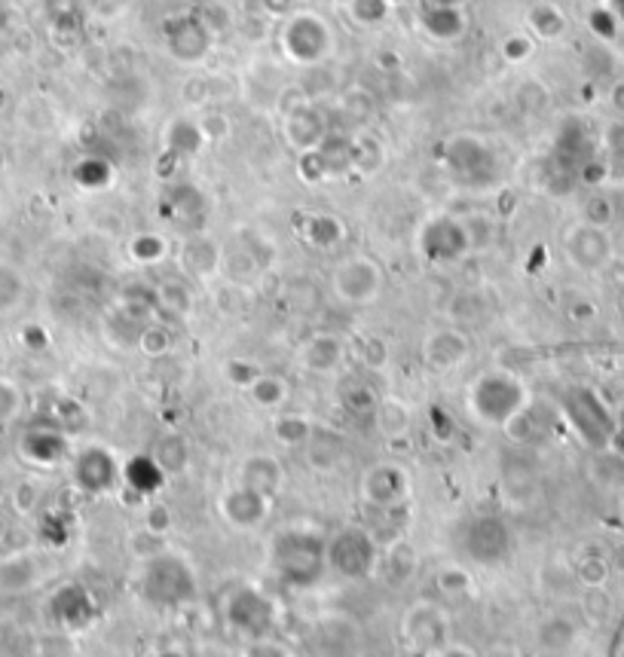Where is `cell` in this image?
<instances>
[{
	"mask_svg": "<svg viewBox=\"0 0 624 657\" xmlns=\"http://www.w3.org/2000/svg\"><path fill=\"white\" fill-rule=\"evenodd\" d=\"M530 404V385L511 368L480 370L465 385V413L484 432H505Z\"/></svg>",
	"mask_w": 624,
	"mask_h": 657,
	"instance_id": "obj_1",
	"label": "cell"
},
{
	"mask_svg": "<svg viewBox=\"0 0 624 657\" xmlns=\"http://www.w3.org/2000/svg\"><path fill=\"white\" fill-rule=\"evenodd\" d=\"M325 544H328V532H321L319 526H282L269 539V569H273V575L292 591L316 587L328 575Z\"/></svg>",
	"mask_w": 624,
	"mask_h": 657,
	"instance_id": "obj_2",
	"label": "cell"
},
{
	"mask_svg": "<svg viewBox=\"0 0 624 657\" xmlns=\"http://www.w3.org/2000/svg\"><path fill=\"white\" fill-rule=\"evenodd\" d=\"M138 593L145 596L147 605L174 612L184 608L197 600L200 593V579L197 569L178 551L147 553L138 569Z\"/></svg>",
	"mask_w": 624,
	"mask_h": 657,
	"instance_id": "obj_3",
	"label": "cell"
},
{
	"mask_svg": "<svg viewBox=\"0 0 624 657\" xmlns=\"http://www.w3.org/2000/svg\"><path fill=\"white\" fill-rule=\"evenodd\" d=\"M441 169L465 190H487L499 181L503 159L490 138L478 131H453L441 145Z\"/></svg>",
	"mask_w": 624,
	"mask_h": 657,
	"instance_id": "obj_4",
	"label": "cell"
},
{
	"mask_svg": "<svg viewBox=\"0 0 624 657\" xmlns=\"http://www.w3.org/2000/svg\"><path fill=\"white\" fill-rule=\"evenodd\" d=\"M380 557H383L380 541L361 523L337 526L334 532H328L325 544L328 575H337L340 581H371L373 575H380Z\"/></svg>",
	"mask_w": 624,
	"mask_h": 657,
	"instance_id": "obj_5",
	"label": "cell"
},
{
	"mask_svg": "<svg viewBox=\"0 0 624 657\" xmlns=\"http://www.w3.org/2000/svg\"><path fill=\"white\" fill-rule=\"evenodd\" d=\"M337 38L331 22L316 10H292L279 25V50L285 62L300 67H319L334 55Z\"/></svg>",
	"mask_w": 624,
	"mask_h": 657,
	"instance_id": "obj_6",
	"label": "cell"
},
{
	"mask_svg": "<svg viewBox=\"0 0 624 657\" xmlns=\"http://www.w3.org/2000/svg\"><path fill=\"white\" fill-rule=\"evenodd\" d=\"M276 618H279V608L273 603V596L252 581L230 584L221 596V621L226 633H233L240 643L273 633Z\"/></svg>",
	"mask_w": 624,
	"mask_h": 657,
	"instance_id": "obj_7",
	"label": "cell"
},
{
	"mask_svg": "<svg viewBox=\"0 0 624 657\" xmlns=\"http://www.w3.org/2000/svg\"><path fill=\"white\" fill-rule=\"evenodd\" d=\"M456 551L475 565H503L515 553L511 526L499 513H472L453 532Z\"/></svg>",
	"mask_w": 624,
	"mask_h": 657,
	"instance_id": "obj_8",
	"label": "cell"
},
{
	"mask_svg": "<svg viewBox=\"0 0 624 657\" xmlns=\"http://www.w3.org/2000/svg\"><path fill=\"white\" fill-rule=\"evenodd\" d=\"M292 102L279 95V114H282V141L292 147L297 157L319 150L328 135H331V119L325 114V107L316 105L304 86H288Z\"/></svg>",
	"mask_w": 624,
	"mask_h": 657,
	"instance_id": "obj_9",
	"label": "cell"
},
{
	"mask_svg": "<svg viewBox=\"0 0 624 657\" xmlns=\"http://www.w3.org/2000/svg\"><path fill=\"white\" fill-rule=\"evenodd\" d=\"M331 297L352 309H364L383 297L385 290V269L380 261H373L371 254H346L334 263L331 276H328Z\"/></svg>",
	"mask_w": 624,
	"mask_h": 657,
	"instance_id": "obj_10",
	"label": "cell"
},
{
	"mask_svg": "<svg viewBox=\"0 0 624 657\" xmlns=\"http://www.w3.org/2000/svg\"><path fill=\"white\" fill-rule=\"evenodd\" d=\"M399 636L404 648L416 657H435L453 643L451 612L435 600H413L399 621Z\"/></svg>",
	"mask_w": 624,
	"mask_h": 657,
	"instance_id": "obj_11",
	"label": "cell"
},
{
	"mask_svg": "<svg viewBox=\"0 0 624 657\" xmlns=\"http://www.w3.org/2000/svg\"><path fill=\"white\" fill-rule=\"evenodd\" d=\"M162 38V50L166 55L184 67H197L202 65L214 50V40H218V31L209 25V19L202 13H172L162 19L160 28Z\"/></svg>",
	"mask_w": 624,
	"mask_h": 657,
	"instance_id": "obj_12",
	"label": "cell"
},
{
	"mask_svg": "<svg viewBox=\"0 0 624 657\" xmlns=\"http://www.w3.org/2000/svg\"><path fill=\"white\" fill-rule=\"evenodd\" d=\"M416 251L432 266L463 263L475 251L465 218H456L451 211H438V214L425 218L420 230H416Z\"/></svg>",
	"mask_w": 624,
	"mask_h": 657,
	"instance_id": "obj_13",
	"label": "cell"
},
{
	"mask_svg": "<svg viewBox=\"0 0 624 657\" xmlns=\"http://www.w3.org/2000/svg\"><path fill=\"white\" fill-rule=\"evenodd\" d=\"M71 484L86 496H110L123 487V459L105 444H83L67 459Z\"/></svg>",
	"mask_w": 624,
	"mask_h": 657,
	"instance_id": "obj_14",
	"label": "cell"
},
{
	"mask_svg": "<svg viewBox=\"0 0 624 657\" xmlns=\"http://www.w3.org/2000/svg\"><path fill=\"white\" fill-rule=\"evenodd\" d=\"M413 496L411 471L395 459L368 465L359 477V501L371 511H399Z\"/></svg>",
	"mask_w": 624,
	"mask_h": 657,
	"instance_id": "obj_15",
	"label": "cell"
},
{
	"mask_svg": "<svg viewBox=\"0 0 624 657\" xmlns=\"http://www.w3.org/2000/svg\"><path fill=\"white\" fill-rule=\"evenodd\" d=\"M273 505H276V499H269L257 489L242 487V484L226 487L214 501L221 523L230 526L233 532H257V529H264L269 523V517H273Z\"/></svg>",
	"mask_w": 624,
	"mask_h": 657,
	"instance_id": "obj_16",
	"label": "cell"
},
{
	"mask_svg": "<svg viewBox=\"0 0 624 657\" xmlns=\"http://www.w3.org/2000/svg\"><path fill=\"white\" fill-rule=\"evenodd\" d=\"M563 413H567V420L575 425V432L582 434L591 447H606L612 434H615L610 410L603 407V401L591 389L563 392Z\"/></svg>",
	"mask_w": 624,
	"mask_h": 657,
	"instance_id": "obj_17",
	"label": "cell"
},
{
	"mask_svg": "<svg viewBox=\"0 0 624 657\" xmlns=\"http://www.w3.org/2000/svg\"><path fill=\"white\" fill-rule=\"evenodd\" d=\"M346 358H349V346L340 333L334 330H316L309 333L297 352H294V361L297 368L309 373V377H321V380H331L337 377L340 370L346 368Z\"/></svg>",
	"mask_w": 624,
	"mask_h": 657,
	"instance_id": "obj_18",
	"label": "cell"
},
{
	"mask_svg": "<svg viewBox=\"0 0 624 657\" xmlns=\"http://www.w3.org/2000/svg\"><path fill=\"white\" fill-rule=\"evenodd\" d=\"M420 356H423V364L432 373H453L468 364L472 358V340L463 328H453V325H444V328L429 330L423 337V346H420Z\"/></svg>",
	"mask_w": 624,
	"mask_h": 657,
	"instance_id": "obj_19",
	"label": "cell"
},
{
	"mask_svg": "<svg viewBox=\"0 0 624 657\" xmlns=\"http://www.w3.org/2000/svg\"><path fill=\"white\" fill-rule=\"evenodd\" d=\"M563 254L572 266H579L584 273L603 269L612 257V239L603 226L591 221H579L563 233Z\"/></svg>",
	"mask_w": 624,
	"mask_h": 657,
	"instance_id": "obj_20",
	"label": "cell"
},
{
	"mask_svg": "<svg viewBox=\"0 0 624 657\" xmlns=\"http://www.w3.org/2000/svg\"><path fill=\"white\" fill-rule=\"evenodd\" d=\"M15 449L31 468H46L50 471L55 465L71 459V437L59 425H34V428L22 432Z\"/></svg>",
	"mask_w": 624,
	"mask_h": 657,
	"instance_id": "obj_21",
	"label": "cell"
},
{
	"mask_svg": "<svg viewBox=\"0 0 624 657\" xmlns=\"http://www.w3.org/2000/svg\"><path fill=\"white\" fill-rule=\"evenodd\" d=\"M236 484L257 489V492H264L269 499H279L282 489L288 484L285 462L279 456H273V453H248L236 465Z\"/></svg>",
	"mask_w": 624,
	"mask_h": 657,
	"instance_id": "obj_22",
	"label": "cell"
},
{
	"mask_svg": "<svg viewBox=\"0 0 624 657\" xmlns=\"http://www.w3.org/2000/svg\"><path fill=\"white\" fill-rule=\"evenodd\" d=\"M178 257H181V269L190 278H200V282H212L214 285V278L224 273V248L209 233L187 236Z\"/></svg>",
	"mask_w": 624,
	"mask_h": 657,
	"instance_id": "obj_23",
	"label": "cell"
},
{
	"mask_svg": "<svg viewBox=\"0 0 624 657\" xmlns=\"http://www.w3.org/2000/svg\"><path fill=\"white\" fill-rule=\"evenodd\" d=\"M46 575V563L38 551H13L0 557V591L28 593L34 591Z\"/></svg>",
	"mask_w": 624,
	"mask_h": 657,
	"instance_id": "obj_24",
	"label": "cell"
},
{
	"mask_svg": "<svg viewBox=\"0 0 624 657\" xmlns=\"http://www.w3.org/2000/svg\"><path fill=\"white\" fill-rule=\"evenodd\" d=\"M300 453H304L306 468H313L316 474H334L346 459V441L334 432L331 425L316 422V428L300 447Z\"/></svg>",
	"mask_w": 624,
	"mask_h": 657,
	"instance_id": "obj_25",
	"label": "cell"
},
{
	"mask_svg": "<svg viewBox=\"0 0 624 657\" xmlns=\"http://www.w3.org/2000/svg\"><path fill=\"white\" fill-rule=\"evenodd\" d=\"M319 657H356L359 655V630L346 618H325L309 636Z\"/></svg>",
	"mask_w": 624,
	"mask_h": 657,
	"instance_id": "obj_26",
	"label": "cell"
},
{
	"mask_svg": "<svg viewBox=\"0 0 624 657\" xmlns=\"http://www.w3.org/2000/svg\"><path fill=\"white\" fill-rule=\"evenodd\" d=\"M169 484V477L162 474V468L154 462V456H133V459H123V487L135 492L138 499H154L157 492H162V487Z\"/></svg>",
	"mask_w": 624,
	"mask_h": 657,
	"instance_id": "obj_27",
	"label": "cell"
},
{
	"mask_svg": "<svg viewBox=\"0 0 624 657\" xmlns=\"http://www.w3.org/2000/svg\"><path fill=\"white\" fill-rule=\"evenodd\" d=\"M371 420L373 428L380 432V437H385V441H401V437L411 434L413 410L408 407V401H401L395 394H380Z\"/></svg>",
	"mask_w": 624,
	"mask_h": 657,
	"instance_id": "obj_28",
	"label": "cell"
},
{
	"mask_svg": "<svg viewBox=\"0 0 624 657\" xmlns=\"http://www.w3.org/2000/svg\"><path fill=\"white\" fill-rule=\"evenodd\" d=\"M150 456L160 465L162 474L172 480V477H181V474L190 471L193 449H190V441L181 432H160V437L150 447Z\"/></svg>",
	"mask_w": 624,
	"mask_h": 657,
	"instance_id": "obj_29",
	"label": "cell"
},
{
	"mask_svg": "<svg viewBox=\"0 0 624 657\" xmlns=\"http://www.w3.org/2000/svg\"><path fill=\"white\" fill-rule=\"evenodd\" d=\"M536 645H539V651L548 657H560L570 651L575 639H579V627H575V621L567 618V615H544L539 624H536Z\"/></svg>",
	"mask_w": 624,
	"mask_h": 657,
	"instance_id": "obj_30",
	"label": "cell"
},
{
	"mask_svg": "<svg viewBox=\"0 0 624 657\" xmlns=\"http://www.w3.org/2000/svg\"><path fill=\"white\" fill-rule=\"evenodd\" d=\"M420 25L425 28V34H432L435 40H451L463 38L465 31V13L463 7H435V3H420Z\"/></svg>",
	"mask_w": 624,
	"mask_h": 657,
	"instance_id": "obj_31",
	"label": "cell"
},
{
	"mask_svg": "<svg viewBox=\"0 0 624 657\" xmlns=\"http://www.w3.org/2000/svg\"><path fill=\"white\" fill-rule=\"evenodd\" d=\"M245 394H248V401H252L257 410L279 413V410H285V404L292 401V385H288V380L279 377V373H266V370H261V373L254 377L252 385L245 389Z\"/></svg>",
	"mask_w": 624,
	"mask_h": 657,
	"instance_id": "obj_32",
	"label": "cell"
},
{
	"mask_svg": "<svg viewBox=\"0 0 624 657\" xmlns=\"http://www.w3.org/2000/svg\"><path fill=\"white\" fill-rule=\"evenodd\" d=\"M300 236H304L313 248L331 251L346 239V224L337 214L313 211V214H306L304 224H300Z\"/></svg>",
	"mask_w": 624,
	"mask_h": 657,
	"instance_id": "obj_33",
	"label": "cell"
},
{
	"mask_svg": "<svg viewBox=\"0 0 624 657\" xmlns=\"http://www.w3.org/2000/svg\"><path fill=\"white\" fill-rule=\"evenodd\" d=\"M316 428V420L300 410H279L273 420V441L285 449H300Z\"/></svg>",
	"mask_w": 624,
	"mask_h": 657,
	"instance_id": "obj_34",
	"label": "cell"
},
{
	"mask_svg": "<svg viewBox=\"0 0 624 657\" xmlns=\"http://www.w3.org/2000/svg\"><path fill=\"white\" fill-rule=\"evenodd\" d=\"M527 28H530L532 38L558 40L563 38V31H567V15H563V10H560L558 3L539 0V3H532L530 13H527Z\"/></svg>",
	"mask_w": 624,
	"mask_h": 657,
	"instance_id": "obj_35",
	"label": "cell"
},
{
	"mask_svg": "<svg viewBox=\"0 0 624 657\" xmlns=\"http://www.w3.org/2000/svg\"><path fill=\"white\" fill-rule=\"evenodd\" d=\"M385 166V147L383 141L371 135V131H359L352 138V171L361 178H373L377 171Z\"/></svg>",
	"mask_w": 624,
	"mask_h": 657,
	"instance_id": "obj_36",
	"label": "cell"
},
{
	"mask_svg": "<svg viewBox=\"0 0 624 657\" xmlns=\"http://www.w3.org/2000/svg\"><path fill=\"white\" fill-rule=\"evenodd\" d=\"M174 346H178V337H174L172 325H166L162 318H150L138 337V356L157 361V358L172 356Z\"/></svg>",
	"mask_w": 624,
	"mask_h": 657,
	"instance_id": "obj_37",
	"label": "cell"
},
{
	"mask_svg": "<svg viewBox=\"0 0 624 657\" xmlns=\"http://www.w3.org/2000/svg\"><path fill=\"white\" fill-rule=\"evenodd\" d=\"M380 572H385L395 584H404L408 579H413V572H416V548L404 539L392 541L383 551V557H380Z\"/></svg>",
	"mask_w": 624,
	"mask_h": 657,
	"instance_id": "obj_38",
	"label": "cell"
},
{
	"mask_svg": "<svg viewBox=\"0 0 624 657\" xmlns=\"http://www.w3.org/2000/svg\"><path fill=\"white\" fill-rule=\"evenodd\" d=\"M214 303L218 309L230 318H240L245 312H252L254 306V294L245 282H236V278H226V282H218L214 285Z\"/></svg>",
	"mask_w": 624,
	"mask_h": 657,
	"instance_id": "obj_39",
	"label": "cell"
},
{
	"mask_svg": "<svg viewBox=\"0 0 624 657\" xmlns=\"http://www.w3.org/2000/svg\"><path fill=\"white\" fill-rule=\"evenodd\" d=\"M28 294V278L25 273L10 261H0V316L15 312Z\"/></svg>",
	"mask_w": 624,
	"mask_h": 657,
	"instance_id": "obj_40",
	"label": "cell"
},
{
	"mask_svg": "<svg viewBox=\"0 0 624 657\" xmlns=\"http://www.w3.org/2000/svg\"><path fill=\"white\" fill-rule=\"evenodd\" d=\"M157 309L166 312V316H187L190 309H193V297H190V288H187V282L181 278H166L157 285Z\"/></svg>",
	"mask_w": 624,
	"mask_h": 657,
	"instance_id": "obj_41",
	"label": "cell"
},
{
	"mask_svg": "<svg viewBox=\"0 0 624 657\" xmlns=\"http://www.w3.org/2000/svg\"><path fill=\"white\" fill-rule=\"evenodd\" d=\"M435 584H438L441 596H447V600H465L468 593L475 591V579H472V572L459 563L438 565V572H435Z\"/></svg>",
	"mask_w": 624,
	"mask_h": 657,
	"instance_id": "obj_42",
	"label": "cell"
},
{
	"mask_svg": "<svg viewBox=\"0 0 624 657\" xmlns=\"http://www.w3.org/2000/svg\"><path fill=\"white\" fill-rule=\"evenodd\" d=\"M86 10H89L86 0H46V15L55 31H81Z\"/></svg>",
	"mask_w": 624,
	"mask_h": 657,
	"instance_id": "obj_43",
	"label": "cell"
},
{
	"mask_svg": "<svg viewBox=\"0 0 624 657\" xmlns=\"http://www.w3.org/2000/svg\"><path fill=\"white\" fill-rule=\"evenodd\" d=\"M202 145H205V135H202L200 123H174L166 138V150L178 153V157H193Z\"/></svg>",
	"mask_w": 624,
	"mask_h": 657,
	"instance_id": "obj_44",
	"label": "cell"
},
{
	"mask_svg": "<svg viewBox=\"0 0 624 657\" xmlns=\"http://www.w3.org/2000/svg\"><path fill=\"white\" fill-rule=\"evenodd\" d=\"M22 413H25V392H22V385L13 377L0 373V428L13 425Z\"/></svg>",
	"mask_w": 624,
	"mask_h": 657,
	"instance_id": "obj_45",
	"label": "cell"
},
{
	"mask_svg": "<svg viewBox=\"0 0 624 657\" xmlns=\"http://www.w3.org/2000/svg\"><path fill=\"white\" fill-rule=\"evenodd\" d=\"M129 254H133L135 263H141V266H154V263L166 261V254H169V242H166L160 233H138V236L129 242Z\"/></svg>",
	"mask_w": 624,
	"mask_h": 657,
	"instance_id": "obj_46",
	"label": "cell"
},
{
	"mask_svg": "<svg viewBox=\"0 0 624 657\" xmlns=\"http://www.w3.org/2000/svg\"><path fill=\"white\" fill-rule=\"evenodd\" d=\"M240 657H297L294 648L279 636L266 633V636H254V639H245L240 648Z\"/></svg>",
	"mask_w": 624,
	"mask_h": 657,
	"instance_id": "obj_47",
	"label": "cell"
},
{
	"mask_svg": "<svg viewBox=\"0 0 624 657\" xmlns=\"http://www.w3.org/2000/svg\"><path fill=\"white\" fill-rule=\"evenodd\" d=\"M499 53L508 65H523L532 53H536V43H532L530 34H523V31H515V34H508V38L499 43Z\"/></svg>",
	"mask_w": 624,
	"mask_h": 657,
	"instance_id": "obj_48",
	"label": "cell"
},
{
	"mask_svg": "<svg viewBox=\"0 0 624 657\" xmlns=\"http://www.w3.org/2000/svg\"><path fill=\"white\" fill-rule=\"evenodd\" d=\"M575 579L582 581V584H588V587H600L603 581L610 579V565H606L603 557L588 553V557H582L579 565H575Z\"/></svg>",
	"mask_w": 624,
	"mask_h": 657,
	"instance_id": "obj_49",
	"label": "cell"
},
{
	"mask_svg": "<svg viewBox=\"0 0 624 657\" xmlns=\"http://www.w3.org/2000/svg\"><path fill=\"white\" fill-rule=\"evenodd\" d=\"M169 529H172V511L160 501H150L145 508V532L162 539V536H169Z\"/></svg>",
	"mask_w": 624,
	"mask_h": 657,
	"instance_id": "obj_50",
	"label": "cell"
},
{
	"mask_svg": "<svg viewBox=\"0 0 624 657\" xmlns=\"http://www.w3.org/2000/svg\"><path fill=\"white\" fill-rule=\"evenodd\" d=\"M10 501H13V508L19 513H31L38 508V501H41V487H38L34 480H22V484H15L13 492H10Z\"/></svg>",
	"mask_w": 624,
	"mask_h": 657,
	"instance_id": "obj_51",
	"label": "cell"
},
{
	"mask_svg": "<svg viewBox=\"0 0 624 657\" xmlns=\"http://www.w3.org/2000/svg\"><path fill=\"white\" fill-rule=\"evenodd\" d=\"M349 10L364 25H377L389 10V0H349Z\"/></svg>",
	"mask_w": 624,
	"mask_h": 657,
	"instance_id": "obj_52",
	"label": "cell"
},
{
	"mask_svg": "<svg viewBox=\"0 0 624 657\" xmlns=\"http://www.w3.org/2000/svg\"><path fill=\"white\" fill-rule=\"evenodd\" d=\"M226 380L233 382V385H242V389H248L254 382V377L261 373V368H254L248 361H226Z\"/></svg>",
	"mask_w": 624,
	"mask_h": 657,
	"instance_id": "obj_53",
	"label": "cell"
},
{
	"mask_svg": "<svg viewBox=\"0 0 624 657\" xmlns=\"http://www.w3.org/2000/svg\"><path fill=\"white\" fill-rule=\"evenodd\" d=\"M202 135H205V141H221L230 135V126H226V119L221 114H209V117L200 123Z\"/></svg>",
	"mask_w": 624,
	"mask_h": 657,
	"instance_id": "obj_54",
	"label": "cell"
},
{
	"mask_svg": "<svg viewBox=\"0 0 624 657\" xmlns=\"http://www.w3.org/2000/svg\"><path fill=\"white\" fill-rule=\"evenodd\" d=\"M126 3H129V0H89V10L105 15V19H114V15H120L123 10H126Z\"/></svg>",
	"mask_w": 624,
	"mask_h": 657,
	"instance_id": "obj_55",
	"label": "cell"
},
{
	"mask_svg": "<svg viewBox=\"0 0 624 657\" xmlns=\"http://www.w3.org/2000/svg\"><path fill=\"white\" fill-rule=\"evenodd\" d=\"M435 657H480V655L468 643H456V639H453V643L447 645V648H441Z\"/></svg>",
	"mask_w": 624,
	"mask_h": 657,
	"instance_id": "obj_56",
	"label": "cell"
},
{
	"mask_svg": "<svg viewBox=\"0 0 624 657\" xmlns=\"http://www.w3.org/2000/svg\"><path fill=\"white\" fill-rule=\"evenodd\" d=\"M292 3L294 0H264L266 13L269 15H288L292 13Z\"/></svg>",
	"mask_w": 624,
	"mask_h": 657,
	"instance_id": "obj_57",
	"label": "cell"
},
{
	"mask_svg": "<svg viewBox=\"0 0 624 657\" xmlns=\"http://www.w3.org/2000/svg\"><path fill=\"white\" fill-rule=\"evenodd\" d=\"M480 657H520L518 648H511V645H496V648H490L487 655Z\"/></svg>",
	"mask_w": 624,
	"mask_h": 657,
	"instance_id": "obj_58",
	"label": "cell"
},
{
	"mask_svg": "<svg viewBox=\"0 0 624 657\" xmlns=\"http://www.w3.org/2000/svg\"><path fill=\"white\" fill-rule=\"evenodd\" d=\"M154 657H190V655H187L181 645H166V648H160Z\"/></svg>",
	"mask_w": 624,
	"mask_h": 657,
	"instance_id": "obj_59",
	"label": "cell"
},
{
	"mask_svg": "<svg viewBox=\"0 0 624 657\" xmlns=\"http://www.w3.org/2000/svg\"><path fill=\"white\" fill-rule=\"evenodd\" d=\"M423 3H435V7H463L465 0H423Z\"/></svg>",
	"mask_w": 624,
	"mask_h": 657,
	"instance_id": "obj_60",
	"label": "cell"
},
{
	"mask_svg": "<svg viewBox=\"0 0 624 657\" xmlns=\"http://www.w3.org/2000/svg\"><path fill=\"white\" fill-rule=\"evenodd\" d=\"M337 3H343V7H349V0H337Z\"/></svg>",
	"mask_w": 624,
	"mask_h": 657,
	"instance_id": "obj_61",
	"label": "cell"
}]
</instances>
